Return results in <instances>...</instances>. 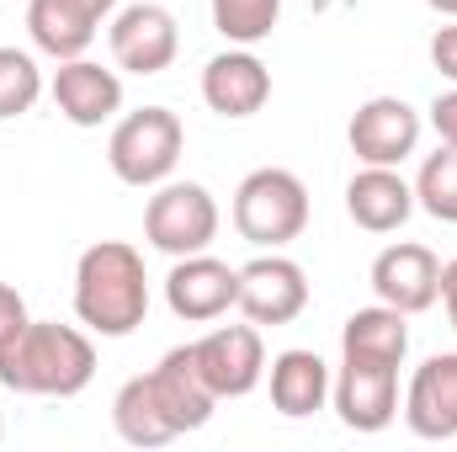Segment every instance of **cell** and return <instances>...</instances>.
Instances as JSON below:
<instances>
[{
	"mask_svg": "<svg viewBox=\"0 0 457 452\" xmlns=\"http://www.w3.org/2000/svg\"><path fill=\"white\" fill-rule=\"evenodd\" d=\"M96 378V346L86 331L59 320H27L16 336L0 346V383L11 394L37 399H75Z\"/></svg>",
	"mask_w": 457,
	"mask_h": 452,
	"instance_id": "1",
	"label": "cell"
},
{
	"mask_svg": "<svg viewBox=\"0 0 457 452\" xmlns=\"http://www.w3.org/2000/svg\"><path fill=\"white\" fill-rule=\"evenodd\" d=\"M149 314V277L144 255L128 239H96L75 261V320L91 336L122 340Z\"/></svg>",
	"mask_w": 457,
	"mask_h": 452,
	"instance_id": "2",
	"label": "cell"
},
{
	"mask_svg": "<svg viewBox=\"0 0 457 452\" xmlns=\"http://www.w3.org/2000/svg\"><path fill=\"white\" fill-rule=\"evenodd\" d=\"M234 229L239 239L261 245V250H282L309 229V187L282 171V165H261L234 187Z\"/></svg>",
	"mask_w": 457,
	"mask_h": 452,
	"instance_id": "3",
	"label": "cell"
},
{
	"mask_svg": "<svg viewBox=\"0 0 457 452\" xmlns=\"http://www.w3.org/2000/svg\"><path fill=\"white\" fill-rule=\"evenodd\" d=\"M181 144H187V128L170 107H138L112 128L107 165L122 187H160V181H170Z\"/></svg>",
	"mask_w": 457,
	"mask_h": 452,
	"instance_id": "4",
	"label": "cell"
},
{
	"mask_svg": "<svg viewBox=\"0 0 457 452\" xmlns=\"http://www.w3.org/2000/svg\"><path fill=\"white\" fill-rule=\"evenodd\" d=\"M144 239L154 250L176 255H197L219 239V203L203 181H160L149 208H144Z\"/></svg>",
	"mask_w": 457,
	"mask_h": 452,
	"instance_id": "5",
	"label": "cell"
},
{
	"mask_svg": "<svg viewBox=\"0 0 457 452\" xmlns=\"http://www.w3.org/2000/svg\"><path fill=\"white\" fill-rule=\"evenodd\" d=\"M165 304L187 325L224 320L228 309H239V266H228V261L208 255V250L176 255V266L165 277Z\"/></svg>",
	"mask_w": 457,
	"mask_h": 452,
	"instance_id": "6",
	"label": "cell"
},
{
	"mask_svg": "<svg viewBox=\"0 0 457 452\" xmlns=\"http://www.w3.org/2000/svg\"><path fill=\"white\" fill-rule=\"evenodd\" d=\"M309 309V277L293 255H255L239 266V314L250 325H293Z\"/></svg>",
	"mask_w": 457,
	"mask_h": 452,
	"instance_id": "7",
	"label": "cell"
},
{
	"mask_svg": "<svg viewBox=\"0 0 457 452\" xmlns=\"http://www.w3.org/2000/svg\"><path fill=\"white\" fill-rule=\"evenodd\" d=\"M181 54V27L165 5L154 0H138V5H122L112 16V59L117 70L128 75H160L170 70Z\"/></svg>",
	"mask_w": 457,
	"mask_h": 452,
	"instance_id": "8",
	"label": "cell"
},
{
	"mask_svg": "<svg viewBox=\"0 0 457 452\" xmlns=\"http://www.w3.org/2000/svg\"><path fill=\"white\" fill-rule=\"evenodd\" d=\"M192 356L219 399H245L266 378V346L261 325H219L203 340H192Z\"/></svg>",
	"mask_w": 457,
	"mask_h": 452,
	"instance_id": "9",
	"label": "cell"
},
{
	"mask_svg": "<svg viewBox=\"0 0 457 452\" xmlns=\"http://www.w3.org/2000/svg\"><path fill=\"white\" fill-rule=\"evenodd\" d=\"M345 138L361 165H404L420 144V113L404 96H372L351 113Z\"/></svg>",
	"mask_w": 457,
	"mask_h": 452,
	"instance_id": "10",
	"label": "cell"
},
{
	"mask_svg": "<svg viewBox=\"0 0 457 452\" xmlns=\"http://www.w3.org/2000/svg\"><path fill=\"white\" fill-rule=\"evenodd\" d=\"M330 405L341 415V426L372 437V431H388L394 415H399V367H378V362H345L330 383Z\"/></svg>",
	"mask_w": 457,
	"mask_h": 452,
	"instance_id": "11",
	"label": "cell"
},
{
	"mask_svg": "<svg viewBox=\"0 0 457 452\" xmlns=\"http://www.w3.org/2000/svg\"><path fill=\"white\" fill-rule=\"evenodd\" d=\"M372 293H378V304H388L399 314H426L442 298V261L426 245L399 239V245L378 250V261H372Z\"/></svg>",
	"mask_w": 457,
	"mask_h": 452,
	"instance_id": "12",
	"label": "cell"
},
{
	"mask_svg": "<svg viewBox=\"0 0 457 452\" xmlns=\"http://www.w3.org/2000/svg\"><path fill=\"white\" fill-rule=\"evenodd\" d=\"M404 426L420 442L457 437V351H436L415 367V378L404 389Z\"/></svg>",
	"mask_w": 457,
	"mask_h": 452,
	"instance_id": "13",
	"label": "cell"
},
{
	"mask_svg": "<svg viewBox=\"0 0 457 452\" xmlns=\"http://www.w3.org/2000/svg\"><path fill=\"white\" fill-rule=\"evenodd\" d=\"M149 389H154L160 410L170 415V426H176L181 437H187V431H203V426L213 421V410H219V394L208 389V378H203L192 346H170V351L149 367Z\"/></svg>",
	"mask_w": 457,
	"mask_h": 452,
	"instance_id": "14",
	"label": "cell"
},
{
	"mask_svg": "<svg viewBox=\"0 0 457 452\" xmlns=\"http://www.w3.org/2000/svg\"><path fill=\"white\" fill-rule=\"evenodd\" d=\"M54 107L70 117L75 128H102L122 113V75L102 70L91 59H64L54 70Z\"/></svg>",
	"mask_w": 457,
	"mask_h": 452,
	"instance_id": "15",
	"label": "cell"
},
{
	"mask_svg": "<svg viewBox=\"0 0 457 452\" xmlns=\"http://www.w3.org/2000/svg\"><path fill=\"white\" fill-rule=\"evenodd\" d=\"M345 213L367 234H394L415 213V187L399 176V165H361L345 187Z\"/></svg>",
	"mask_w": 457,
	"mask_h": 452,
	"instance_id": "16",
	"label": "cell"
},
{
	"mask_svg": "<svg viewBox=\"0 0 457 452\" xmlns=\"http://www.w3.org/2000/svg\"><path fill=\"white\" fill-rule=\"evenodd\" d=\"M203 102L219 117H255L271 102V70L250 48H228L203 70Z\"/></svg>",
	"mask_w": 457,
	"mask_h": 452,
	"instance_id": "17",
	"label": "cell"
},
{
	"mask_svg": "<svg viewBox=\"0 0 457 452\" xmlns=\"http://www.w3.org/2000/svg\"><path fill=\"white\" fill-rule=\"evenodd\" d=\"M271 405L287 415V421H309L314 410H325L330 405V362L320 356V351H303V346H293V351H277L271 356Z\"/></svg>",
	"mask_w": 457,
	"mask_h": 452,
	"instance_id": "18",
	"label": "cell"
},
{
	"mask_svg": "<svg viewBox=\"0 0 457 452\" xmlns=\"http://www.w3.org/2000/svg\"><path fill=\"white\" fill-rule=\"evenodd\" d=\"M410 314L388 309V304H372V309H356L341 325V356L345 362H378V367H404L410 356Z\"/></svg>",
	"mask_w": 457,
	"mask_h": 452,
	"instance_id": "19",
	"label": "cell"
},
{
	"mask_svg": "<svg viewBox=\"0 0 457 452\" xmlns=\"http://www.w3.org/2000/svg\"><path fill=\"white\" fill-rule=\"evenodd\" d=\"M27 32L48 59H86V48L96 43V21L75 5V0H32L27 5Z\"/></svg>",
	"mask_w": 457,
	"mask_h": 452,
	"instance_id": "20",
	"label": "cell"
},
{
	"mask_svg": "<svg viewBox=\"0 0 457 452\" xmlns=\"http://www.w3.org/2000/svg\"><path fill=\"white\" fill-rule=\"evenodd\" d=\"M112 426H117V437L133 442V448H165V442L181 437V431L170 426V415L160 410V399H154V389H149V372H138V378H128V383L117 389Z\"/></svg>",
	"mask_w": 457,
	"mask_h": 452,
	"instance_id": "21",
	"label": "cell"
},
{
	"mask_svg": "<svg viewBox=\"0 0 457 452\" xmlns=\"http://www.w3.org/2000/svg\"><path fill=\"white\" fill-rule=\"evenodd\" d=\"M208 5H213V27L234 48L266 43L277 32V21H282V0H208Z\"/></svg>",
	"mask_w": 457,
	"mask_h": 452,
	"instance_id": "22",
	"label": "cell"
},
{
	"mask_svg": "<svg viewBox=\"0 0 457 452\" xmlns=\"http://www.w3.org/2000/svg\"><path fill=\"white\" fill-rule=\"evenodd\" d=\"M415 208H426L442 224H457V144H442L436 155H426L415 176Z\"/></svg>",
	"mask_w": 457,
	"mask_h": 452,
	"instance_id": "23",
	"label": "cell"
},
{
	"mask_svg": "<svg viewBox=\"0 0 457 452\" xmlns=\"http://www.w3.org/2000/svg\"><path fill=\"white\" fill-rule=\"evenodd\" d=\"M43 96V70L27 48H0V122L27 117Z\"/></svg>",
	"mask_w": 457,
	"mask_h": 452,
	"instance_id": "24",
	"label": "cell"
},
{
	"mask_svg": "<svg viewBox=\"0 0 457 452\" xmlns=\"http://www.w3.org/2000/svg\"><path fill=\"white\" fill-rule=\"evenodd\" d=\"M27 320H32V314H27V298H21V293H16L11 282H0V346L16 336V331H21Z\"/></svg>",
	"mask_w": 457,
	"mask_h": 452,
	"instance_id": "25",
	"label": "cell"
},
{
	"mask_svg": "<svg viewBox=\"0 0 457 452\" xmlns=\"http://www.w3.org/2000/svg\"><path fill=\"white\" fill-rule=\"evenodd\" d=\"M431 64L457 86V21L453 27H436V38H431Z\"/></svg>",
	"mask_w": 457,
	"mask_h": 452,
	"instance_id": "26",
	"label": "cell"
},
{
	"mask_svg": "<svg viewBox=\"0 0 457 452\" xmlns=\"http://www.w3.org/2000/svg\"><path fill=\"white\" fill-rule=\"evenodd\" d=\"M431 128H436V138H442V144H457V86H453V91H442V96L431 102Z\"/></svg>",
	"mask_w": 457,
	"mask_h": 452,
	"instance_id": "27",
	"label": "cell"
},
{
	"mask_svg": "<svg viewBox=\"0 0 457 452\" xmlns=\"http://www.w3.org/2000/svg\"><path fill=\"white\" fill-rule=\"evenodd\" d=\"M442 304H447V320H453V331H457V255L442 266Z\"/></svg>",
	"mask_w": 457,
	"mask_h": 452,
	"instance_id": "28",
	"label": "cell"
},
{
	"mask_svg": "<svg viewBox=\"0 0 457 452\" xmlns=\"http://www.w3.org/2000/svg\"><path fill=\"white\" fill-rule=\"evenodd\" d=\"M75 5H80V11H86V16H91L96 27H102L107 16H117V0H75Z\"/></svg>",
	"mask_w": 457,
	"mask_h": 452,
	"instance_id": "29",
	"label": "cell"
},
{
	"mask_svg": "<svg viewBox=\"0 0 457 452\" xmlns=\"http://www.w3.org/2000/svg\"><path fill=\"white\" fill-rule=\"evenodd\" d=\"M436 16H447V21H457V0H426Z\"/></svg>",
	"mask_w": 457,
	"mask_h": 452,
	"instance_id": "30",
	"label": "cell"
},
{
	"mask_svg": "<svg viewBox=\"0 0 457 452\" xmlns=\"http://www.w3.org/2000/svg\"><path fill=\"white\" fill-rule=\"evenodd\" d=\"M0 437H5V421H0Z\"/></svg>",
	"mask_w": 457,
	"mask_h": 452,
	"instance_id": "31",
	"label": "cell"
}]
</instances>
